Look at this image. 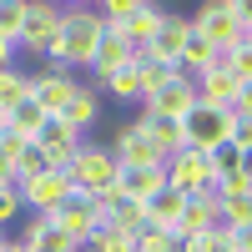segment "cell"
Wrapping results in <instances>:
<instances>
[{
	"instance_id": "obj_1",
	"label": "cell",
	"mask_w": 252,
	"mask_h": 252,
	"mask_svg": "<svg viewBox=\"0 0 252 252\" xmlns=\"http://www.w3.org/2000/svg\"><path fill=\"white\" fill-rule=\"evenodd\" d=\"M61 40L51 51V71H91L96 61V40H101V20H96V5H61Z\"/></svg>"
},
{
	"instance_id": "obj_2",
	"label": "cell",
	"mask_w": 252,
	"mask_h": 252,
	"mask_svg": "<svg viewBox=\"0 0 252 252\" xmlns=\"http://www.w3.org/2000/svg\"><path fill=\"white\" fill-rule=\"evenodd\" d=\"M116 152L111 146H86L81 141V152H76V161H71V187L76 192H86V197H106V192H116Z\"/></svg>"
},
{
	"instance_id": "obj_3",
	"label": "cell",
	"mask_w": 252,
	"mask_h": 252,
	"mask_svg": "<svg viewBox=\"0 0 252 252\" xmlns=\"http://www.w3.org/2000/svg\"><path fill=\"white\" fill-rule=\"evenodd\" d=\"M232 116L237 111H217V106H197L182 116V131H187V146H197V152H212V146L232 141Z\"/></svg>"
},
{
	"instance_id": "obj_4",
	"label": "cell",
	"mask_w": 252,
	"mask_h": 252,
	"mask_svg": "<svg viewBox=\"0 0 252 252\" xmlns=\"http://www.w3.org/2000/svg\"><path fill=\"white\" fill-rule=\"evenodd\" d=\"M166 187L182 197H197V192H212V161H207V152H197V146H187V152L166 157Z\"/></svg>"
},
{
	"instance_id": "obj_5",
	"label": "cell",
	"mask_w": 252,
	"mask_h": 252,
	"mask_svg": "<svg viewBox=\"0 0 252 252\" xmlns=\"http://www.w3.org/2000/svg\"><path fill=\"white\" fill-rule=\"evenodd\" d=\"M192 31L197 35H207L217 46V56H227L242 40V31H237V20H232V0H207V5H197V15H192Z\"/></svg>"
},
{
	"instance_id": "obj_6",
	"label": "cell",
	"mask_w": 252,
	"mask_h": 252,
	"mask_svg": "<svg viewBox=\"0 0 252 252\" xmlns=\"http://www.w3.org/2000/svg\"><path fill=\"white\" fill-rule=\"evenodd\" d=\"M56 227L61 232H71V242L76 247H91V237H96V227H101V212H96V197H86V192H71L66 202L56 207Z\"/></svg>"
},
{
	"instance_id": "obj_7",
	"label": "cell",
	"mask_w": 252,
	"mask_h": 252,
	"mask_svg": "<svg viewBox=\"0 0 252 252\" xmlns=\"http://www.w3.org/2000/svg\"><path fill=\"white\" fill-rule=\"evenodd\" d=\"M35 146L46 152L51 172H66V177H71V161H76V152H81V131H71L61 116H46V126L35 131Z\"/></svg>"
},
{
	"instance_id": "obj_8",
	"label": "cell",
	"mask_w": 252,
	"mask_h": 252,
	"mask_svg": "<svg viewBox=\"0 0 252 252\" xmlns=\"http://www.w3.org/2000/svg\"><path fill=\"white\" fill-rule=\"evenodd\" d=\"M61 5H26V31H20V46L31 56H51L61 40Z\"/></svg>"
},
{
	"instance_id": "obj_9",
	"label": "cell",
	"mask_w": 252,
	"mask_h": 252,
	"mask_svg": "<svg viewBox=\"0 0 252 252\" xmlns=\"http://www.w3.org/2000/svg\"><path fill=\"white\" fill-rule=\"evenodd\" d=\"M71 192H76V187H71V177H66V172H40L35 182L20 187V202H26L35 217H51L56 207L71 197Z\"/></svg>"
},
{
	"instance_id": "obj_10",
	"label": "cell",
	"mask_w": 252,
	"mask_h": 252,
	"mask_svg": "<svg viewBox=\"0 0 252 252\" xmlns=\"http://www.w3.org/2000/svg\"><path fill=\"white\" fill-rule=\"evenodd\" d=\"M192 106H197V86H192L187 76H172L166 86H157V91L141 96V111H152V116H177V121H182Z\"/></svg>"
},
{
	"instance_id": "obj_11",
	"label": "cell",
	"mask_w": 252,
	"mask_h": 252,
	"mask_svg": "<svg viewBox=\"0 0 252 252\" xmlns=\"http://www.w3.org/2000/svg\"><path fill=\"white\" fill-rule=\"evenodd\" d=\"M187 35H192V15H172V10H166V20L157 26V35L146 40V51H141V56L161 61V66H177V61H182V46H187Z\"/></svg>"
},
{
	"instance_id": "obj_12",
	"label": "cell",
	"mask_w": 252,
	"mask_h": 252,
	"mask_svg": "<svg viewBox=\"0 0 252 252\" xmlns=\"http://www.w3.org/2000/svg\"><path fill=\"white\" fill-rule=\"evenodd\" d=\"M111 152H116L121 166H166V161L157 157L152 136L141 131V121H126V126H121V131L111 136Z\"/></svg>"
},
{
	"instance_id": "obj_13",
	"label": "cell",
	"mask_w": 252,
	"mask_h": 252,
	"mask_svg": "<svg viewBox=\"0 0 252 252\" xmlns=\"http://www.w3.org/2000/svg\"><path fill=\"white\" fill-rule=\"evenodd\" d=\"M76 86H81V81L66 76V71H40V76L31 81V101H35L46 116H61V111H66V101L76 96Z\"/></svg>"
},
{
	"instance_id": "obj_14",
	"label": "cell",
	"mask_w": 252,
	"mask_h": 252,
	"mask_svg": "<svg viewBox=\"0 0 252 252\" xmlns=\"http://www.w3.org/2000/svg\"><path fill=\"white\" fill-rule=\"evenodd\" d=\"M192 86H197V101H202V106H217V111H232V106H237V86H242V81H237V76L227 71L222 61H217V66L207 71V76H197Z\"/></svg>"
},
{
	"instance_id": "obj_15",
	"label": "cell",
	"mask_w": 252,
	"mask_h": 252,
	"mask_svg": "<svg viewBox=\"0 0 252 252\" xmlns=\"http://www.w3.org/2000/svg\"><path fill=\"white\" fill-rule=\"evenodd\" d=\"M126 61H136V46H131V40H126L121 31H101V40H96V61H91L96 81L106 86V81L126 66Z\"/></svg>"
},
{
	"instance_id": "obj_16",
	"label": "cell",
	"mask_w": 252,
	"mask_h": 252,
	"mask_svg": "<svg viewBox=\"0 0 252 252\" xmlns=\"http://www.w3.org/2000/svg\"><path fill=\"white\" fill-rule=\"evenodd\" d=\"M96 212H101V227H121V232H141L146 227V207L121 197V192H106L96 197Z\"/></svg>"
},
{
	"instance_id": "obj_17",
	"label": "cell",
	"mask_w": 252,
	"mask_h": 252,
	"mask_svg": "<svg viewBox=\"0 0 252 252\" xmlns=\"http://www.w3.org/2000/svg\"><path fill=\"white\" fill-rule=\"evenodd\" d=\"M166 187V166H116V192L131 197V202H146Z\"/></svg>"
},
{
	"instance_id": "obj_18",
	"label": "cell",
	"mask_w": 252,
	"mask_h": 252,
	"mask_svg": "<svg viewBox=\"0 0 252 252\" xmlns=\"http://www.w3.org/2000/svg\"><path fill=\"white\" fill-rule=\"evenodd\" d=\"M136 121H141V131L152 136V146H157V157H161V161H166V157H177V152H187V131H182V121H177V116H152V111H141Z\"/></svg>"
},
{
	"instance_id": "obj_19",
	"label": "cell",
	"mask_w": 252,
	"mask_h": 252,
	"mask_svg": "<svg viewBox=\"0 0 252 252\" xmlns=\"http://www.w3.org/2000/svg\"><path fill=\"white\" fill-rule=\"evenodd\" d=\"M20 242H26L31 252H86V247L71 242V232H61V227H56V217H31L26 232H20Z\"/></svg>"
},
{
	"instance_id": "obj_20",
	"label": "cell",
	"mask_w": 252,
	"mask_h": 252,
	"mask_svg": "<svg viewBox=\"0 0 252 252\" xmlns=\"http://www.w3.org/2000/svg\"><path fill=\"white\" fill-rule=\"evenodd\" d=\"M212 227H217V187L187 197V212L177 222V237H202V232H212Z\"/></svg>"
},
{
	"instance_id": "obj_21",
	"label": "cell",
	"mask_w": 252,
	"mask_h": 252,
	"mask_svg": "<svg viewBox=\"0 0 252 252\" xmlns=\"http://www.w3.org/2000/svg\"><path fill=\"white\" fill-rule=\"evenodd\" d=\"M141 207H146V227L177 232V222H182V212H187V197H182V192H172V187H161V192H157V197H146Z\"/></svg>"
},
{
	"instance_id": "obj_22",
	"label": "cell",
	"mask_w": 252,
	"mask_h": 252,
	"mask_svg": "<svg viewBox=\"0 0 252 252\" xmlns=\"http://www.w3.org/2000/svg\"><path fill=\"white\" fill-rule=\"evenodd\" d=\"M166 20V10L161 5H146V0H131V15H126V26H121V35L131 40L136 51H146V40L157 35V26Z\"/></svg>"
},
{
	"instance_id": "obj_23",
	"label": "cell",
	"mask_w": 252,
	"mask_h": 252,
	"mask_svg": "<svg viewBox=\"0 0 252 252\" xmlns=\"http://www.w3.org/2000/svg\"><path fill=\"white\" fill-rule=\"evenodd\" d=\"M217 61H222V56H217V46H212L207 35H197V31H192V35H187V46H182L177 71H182L187 81H197V76H207V71H212Z\"/></svg>"
},
{
	"instance_id": "obj_24",
	"label": "cell",
	"mask_w": 252,
	"mask_h": 252,
	"mask_svg": "<svg viewBox=\"0 0 252 252\" xmlns=\"http://www.w3.org/2000/svg\"><path fill=\"white\" fill-rule=\"evenodd\" d=\"M101 116V96L91 91V86H76V96L66 101V111H61V121L71 126V131H86V126Z\"/></svg>"
},
{
	"instance_id": "obj_25",
	"label": "cell",
	"mask_w": 252,
	"mask_h": 252,
	"mask_svg": "<svg viewBox=\"0 0 252 252\" xmlns=\"http://www.w3.org/2000/svg\"><path fill=\"white\" fill-rule=\"evenodd\" d=\"M31 81H35L31 71H15V66L0 71V111H5V116L20 106V101H31Z\"/></svg>"
},
{
	"instance_id": "obj_26",
	"label": "cell",
	"mask_w": 252,
	"mask_h": 252,
	"mask_svg": "<svg viewBox=\"0 0 252 252\" xmlns=\"http://www.w3.org/2000/svg\"><path fill=\"white\" fill-rule=\"evenodd\" d=\"M106 91L116 96V101H141L146 96V81H141V61H126V66L106 81Z\"/></svg>"
},
{
	"instance_id": "obj_27",
	"label": "cell",
	"mask_w": 252,
	"mask_h": 252,
	"mask_svg": "<svg viewBox=\"0 0 252 252\" xmlns=\"http://www.w3.org/2000/svg\"><path fill=\"white\" fill-rule=\"evenodd\" d=\"M217 222H222V227H242V222H252V192L217 197Z\"/></svg>"
},
{
	"instance_id": "obj_28",
	"label": "cell",
	"mask_w": 252,
	"mask_h": 252,
	"mask_svg": "<svg viewBox=\"0 0 252 252\" xmlns=\"http://www.w3.org/2000/svg\"><path fill=\"white\" fill-rule=\"evenodd\" d=\"M207 161H212V182H227V177H237V172H242V152H237L232 141L212 146V152H207Z\"/></svg>"
},
{
	"instance_id": "obj_29",
	"label": "cell",
	"mask_w": 252,
	"mask_h": 252,
	"mask_svg": "<svg viewBox=\"0 0 252 252\" xmlns=\"http://www.w3.org/2000/svg\"><path fill=\"white\" fill-rule=\"evenodd\" d=\"M86 252H136V232H121V227H96V237Z\"/></svg>"
},
{
	"instance_id": "obj_30",
	"label": "cell",
	"mask_w": 252,
	"mask_h": 252,
	"mask_svg": "<svg viewBox=\"0 0 252 252\" xmlns=\"http://www.w3.org/2000/svg\"><path fill=\"white\" fill-rule=\"evenodd\" d=\"M10 166H15V187H26V182H35L40 172H51V161H46V152H40V146H26V152H20Z\"/></svg>"
},
{
	"instance_id": "obj_31",
	"label": "cell",
	"mask_w": 252,
	"mask_h": 252,
	"mask_svg": "<svg viewBox=\"0 0 252 252\" xmlns=\"http://www.w3.org/2000/svg\"><path fill=\"white\" fill-rule=\"evenodd\" d=\"M5 121H10V126H15V131H20V136H26V141H35V131H40V126H46V111H40V106H35V101H20V106H15V111H10Z\"/></svg>"
},
{
	"instance_id": "obj_32",
	"label": "cell",
	"mask_w": 252,
	"mask_h": 252,
	"mask_svg": "<svg viewBox=\"0 0 252 252\" xmlns=\"http://www.w3.org/2000/svg\"><path fill=\"white\" fill-rule=\"evenodd\" d=\"M20 31H26V0H0V35L20 46Z\"/></svg>"
},
{
	"instance_id": "obj_33",
	"label": "cell",
	"mask_w": 252,
	"mask_h": 252,
	"mask_svg": "<svg viewBox=\"0 0 252 252\" xmlns=\"http://www.w3.org/2000/svg\"><path fill=\"white\" fill-rule=\"evenodd\" d=\"M222 66H227V71H232L237 81H252V35H242V40H237V46H232V51H227V56H222Z\"/></svg>"
},
{
	"instance_id": "obj_34",
	"label": "cell",
	"mask_w": 252,
	"mask_h": 252,
	"mask_svg": "<svg viewBox=\"0 0 252 252\" xmlns=\"http://www.w3.org/2000/svg\"><path fill=\"white\" fill-rule=\"evenodd\" d=\"M136 252H182L177 232H161V227H141L136 232Z\"/></svg>"
},
{
	"instance_id": "obj_35",
	"label": "cell",
	"mask_w": 252,
	"mask_h": 252,
	"mask_svg": "<svg viewBox=\"0 0 252 252\" xmlns=\"http://www.w3.org/2000/svg\"><path fill=\"white\" fill-rule=\"evenodd\" d=\"M26 212V202H20V187H0V232Z\"/></svg>"
},
{
	"instance_id": "obj_36",
	"label": "cell",
	"mask_w": 252,
	"mask_h": 252,
	"mask_svg": "<svg viewBox=\"0 0 252 252\" xmlns=\"http://www.w3.org/2000/svg\"><path fill=\"white\" fill-rule=\"evenodd\" d=\"M26 146H35V141H26V136H20V131H15V126L5 121V131H0V152H5V157L15 161L20 152H26Z\"/></svg>"
},
{
	"instance_id": "obj_37",
	"label": "cell",
	"mask_w": 252,
	"mask_h": 252,
	"mask_svg": "<svg viewBox=\"0 0 252 252\" xmlns=\"http://www.w3.org/2000/svg\"><path fill=\"white\" fill-rule=\"evenodd\" d=\"M232 146L252 152V116H232Z\"/></svg>"
},
{
	"instance_id": "obj_38",
	"label": "cell",
	"mask_w": 252,
	"mask_h": 252,
	"mask_svg": "<svg viewBox=\"0 0 252 252\" xmlns=\"http://www.w3.org/2000/svg\"><path fill=\"white\" fill-rule=\"evenodd\" d=\"M232 20H237V31H242V35L252 31V0H232Z\"/></svg>"
},
{
	"instance_id": "obj_39",
	"label": "cell",
	"mask_w": 252,
	"mask_h": 252,
	"mask_svg": "<svg viewBox=\"0 0 252 252\" xmlns=\"http://www.w3.org/2000/svg\"><path fill=\"white\" fill-rule=\"evenodd\" d=\"M237 116H252V81H242L237 86V106H232Z\"/></svg>"
},
{
	"instance_id": "obj_40",
	"label": "cell",
	"mask_w": 252,
	"mask_h": 252,
	"mask_svg": "<svg viewBox=\"0 0 252 252\" xmlns=\"http://www.w3.org/2000/svg\"><path fill=\"white\" fill-rule=\"evenodd\" d=\"M232 247H237V252H252V222L232 227Z\"/></svg>"
},
{
	"instance_id": "obj_41",
	"label": "cell",
	"mask_w": 252,
	"mask_h": 252,
	"mask_svg": "<svg viewBox=\"0 0 252 252\" xmlns=\"http://www.w3.org/2000/svg\"><path fill=\"white\" fill-rule=\"evenodd\" d=\"M15 51H20L15 40H5V35H0V71H10V66H15Z\"/></svg>"
},
{
	"instance_id": "obj_42",
	"label": "cell",
	"mask_w": 252,
	"mask_h": 252,
	"mask_svg": "<svg viewBox=\"0 0 252 252\" xmlns=\"http://www.w3.org/2000/svg\"><path fill=\"white\" fill-rule=\"evenodd\" d=\"M0 187H15V166H10L5 152H0Z\"/></svg>"
},
{
	"instance_id": "obj_43",
	"label": "cell",
	"mask_w": 252,
	"mask_h": 252,
	"mask_svg": "<svg viewBox=\"0 0 252 252\" xmlns=\"http://www.w3.org/2000/svg\"><path fill=\"white\" fill-rule=\"evenodd\" d=\"M0 252H31V247L20 242V237H5V247H0Z\"/></svg>"
},
{
	"instance_id": "obj_44",
	"label": "cell",
	"mask_w": 252,
	"mask_h": 252,
	"mask_svg": "<svg viewBox=\"0 0 252 252\" xmlns=\"http://www.w3.org/2000/svg\"><path fill=\"white\" fill-rule=\"evenodd\" d=\"M242 177L252 182V152H242Z\"/></svg>"
},
{
	"instance_id": "obj_45",
	"label": "cell",
	"mask_w": 252,
	"mask_h": 252,
	"mask_svg": "<svg viewBox=\"0 0 252 252\" xmlns=\"http://www.w3.org/2000/svg\"><path fill=\"white\" fill-rule=\"evenodd\" d=\"M0 131H5V111H0Z\"/></svg>"
},
{
	"instance_id": "obj_46",
	"label": "cell",
	"mask_w": 252,
	"mask_h": 252,
	"mask_svg": "<svg viewBox=\"0 0 252 252\" xmlns=\"http://www.w3.org/2000/svg\"><path fill=\"white\" fill-rule=\"evenodd\" d=\"M0 247H5V232H0Z\"/></svg>"
}]
</instances>
